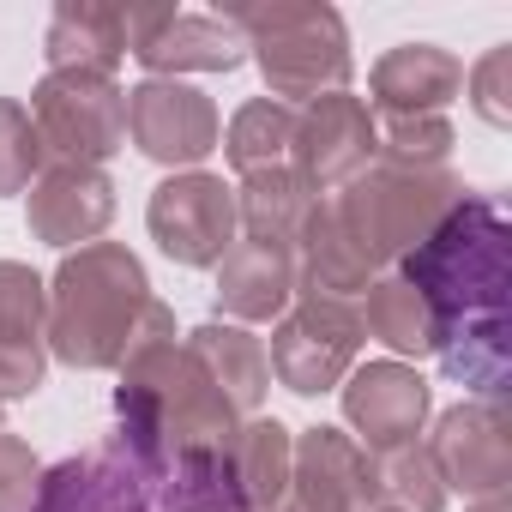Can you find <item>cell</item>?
Masks as SVG:
<instances>
[{"label": "cell", "mask_w": 512, "mask_h": 512, "mask_svg": "<svg viewBox=\"0 0 512 512\" xmlns=\"http://www.w3.org/2000/svg\"><path fill=\"white\" fill-rule=\"evenodd\" d=\"M374 157L398 169H446L452 121L446 115H374Z\"/></svg>", "instance_id": "27"}, {"label": "cell", "mask_w": 512, "mask_h": 512, "mask_svg": "<svg viewBox=\"0 0 512 512\" xmlns=\"http://www.w3.org/2000/svg\"><path fill=\"white\" fill-rule=\"evenodd\" d=\"M31 121L55 163L103 169L127 145V91L109 73H43L31 91Z\"/></svg>", "instance_id": "6"}, {"label": "cell", "mask_w": 512, "mask_h": 512, "mask_svg": "<svg viewBox=\"0 0 512 512\" xmlns=\"http://www.w3.org/2000/svg\"><path fill=\"white\" fill-rule=\"evenodd\" d=\"M151 512H247L235 500L223 446L217 452H199V458H181L175 470H163L151 482Z\"/></svg>", "instance_id": "26"}, {"label": "cell", "mask_w": 512, "mask_h": 512, "mask_svg": "<svg viewBox=\"0 0 512 512\" xmlns=\"http://www.w3.org/2000/svg\"><path fill=\"white\" fill-rule=\"evenodd\" d=\"M314 205H320V199L290 175V163H278V169H260V175H241V193H235V229H247V241H266V247L296 253L302 235H308Z\"/></svg>", "instance_id": "23"}, {"label": "cell", "mask_w": 512, "mask_h": 512, "mask_svg": "<svg viewBox=\"0 0 512 512\" xmlns=\"http://www.w3.org/2000/svg\"><path fill=\"white\" fill-rule=\"evenodd\" d=\"M290 452H296V434L278 422V416H247L229 446H223V464H229V482H235V500L247 512H272L290 488Z\"/></svg>", "instance_id": "22"}, {"label": "cell", "mask_w": 512, "mask_h": 512, "mask_svg": "<svg viewBox=\"0 0 512 512\" xmlns=\"http://www.w3.org/2000/svg\"><path fill=\"white\" fill-rule=\"evenodd\" d=\"M290 133H296V109L278 103V97H253L229 115V133L217 139L223 157L241 169V175H260V169H278L290 157Z\"/></svg>", "instance_id": "25"}, {"label": "cell", "mask_w": 512, "mask_h": 512, "mask_svg": "<svg viewBox=\"0 0 512 512\" xmlns=\"http://www.w3.org/2000/svg\"><path fill=\"white\" fill-rule=\"evenodd\" d=\"M380 506L374 452H362L344 428H308L290 452V488L272 512H368Z\"/></svg>", "instance_id": "13"}, {"label": "cell", "mask_w": 512, "mask_h": 512, "mask_svg": "<svg viewBox=\"0 0 512 512\" xmlns=\"http://www.w3.org/2000/svg\"><path fill=\"white\" fill-rule=\"evenodd\" d=\"M151 302L157 296L133 247L121 241L73 247L49 278V356L85 374L121 368Z\"/></svg>", "instance_id": "2"}, {"label": "cell", "mask_w": 512, "mask_h": 512, "mask_svg": "<svg viewBox=\"0 0 512 512\" xmlns=\"http://www.w3.org/2000/svg\"><path fill=\"white\" fill-rule=\"evenodd\" d=\"M127 55L151 79H175V73H235L247 61V43L223 13L127 7Z\"/></svg>", "instance_id": "11"}, {"label": "cell", "mask_w": 512, "mask_h": 512, "mask_svg": "<svg viewBox=\"0 0 512 512\" xmlns=\"http://www.w3.org/2000/svg\"><path fill=\"white\" fill-rule=\"evenodd\" d=\"M181 344L199 356V368L211 374V386L223 392V404L235 410V422L260 416V404H266V392H272V368H266V344L253 338L247 326L205 320V326H193Z\"/></svg>", "instance_id": "20"}, {"label": "cell", "mask_w": 512, "mask_h": 512, "mask_svg": "<svg viewBox=\"0 0 512 512\" xmlns=\"http://www.w3.org/2000/svg\"><path fill=\"white\" fill-rule=\"evenodd\" d=\"M25 217L49 247H91L115 217V181L91 163H43L25 193Z\"/></svg>", "instance_id": "15"}, {"label": "cell", "mask_w": 512, "mask_h": 512, "mask_svg": "<svg viewBox=\"0 0 512 512\" xmlns=\"http://www.w3.org/2000/svg\"><path fill=\"white\" fill-rule=\"evenodd\" d=\"M398 272L428 296L440 338L446 332H488L506 326V217L488 193H470L428 229V241L416 253H404Z\"/></svg>", "instance_id": "3"}, {"label": "cell", "mask_w": 512, "mask_h": 512, "mask_svg": "<svg viewBox=\"0 0 512 512\" xmlns=\"http://www.w3.org/2000/svg\"><path fill=\"white\" fill-rule=\"evenodd\" d=\"M464 199V181L452 169H398V163H368L356 181L326 193V217L344 229V241L362 253V266L380 278L404 253L428 241V229Z\"/></svg>", "instance_id": "4"}, {"label": "cell", "mask_w": 512, "mask_h": 512, "mask_svg": "<svg viewBox=\"0 0 512 512\" xmlns=\"http://www.w3.org/2000/svg\"><path fill=\"white\" fill-rule=\"evenodd\" d=\"M235 410L223 404V392L211 386V374L199 368V356L187 344H175V314L163 302H151L127 362H121V386H115V452L157 482L163 470H175L181 458L217 452L235 434Z\"/></svg>", "instance_id": "1"}, {"label": "cell", "mask_w": 512, "mask_h": 512, "mask_svg": "<svg viewBox=\"0 0 512 512\" xmlns=\"http://www.w3.org/2000/svg\"><path fill=\"white\" fill-rule=\"evenodd\" d=\"M145 223L175 266H217L235 247V187L223 175L181 169L151 193Z\"/></svg>", "instance_id": "10"}, {"label": "cell", "mask_w": 512, "mask_h": 512, "mask_svg": "<svg viewBox=\"0 0 512 512\" xmlns=\"http://www.w3.org/2000/svg\"><path fill=\"white\" fill-rule=\"evenodd\" d=\"M464 91H470V109H476L488 127H506V121H512V43H494V49L464 73Z\"/></svg>", "instance_id": "30"}, {"label": "cell", "mask_w": 512, "mask_h": 512, "mask_svg": "<svg viewBox=\"0 0 512 512\" xmlns=\"http://www.w3.org/2000/svg\"><path fill=\"white\" fill-rule=\"evenodd\" d=\"M464 512H506V500H482V506H464Z\"/></svg>", "instance_id": "32"}, {"label": "cell", "mask_w": 512, "mask_h": 512, "mask_svg": "<svg viewBox=\"0 0 512 512\" xmlns=\"http://www.w3.org/2000/svg\"><path fill=\"white\" fill-rule=\"evenodd\" d=\"M374 163V109L350 91H326L314 103L296 109V133H290V175L326 199L344 181H356Z\"/></svg>", "instance_id": "9"}, {"label": "cell", "mask_w": 512, "mask_h": 512, "mask_svg": "<svg viewBox=\"0 0 512 512\" xmlns=\"http://www.w3.org/2000/svg\"><path fill=\"white\" fill-rule=\"evenodd\" d=\"M374 482H380V500L398 506V512H446V482L428 458V446H398V452H380L374 458Z\"/></svg>", "instance_id": "28"}, {"label": "cell", "mask_w": 512, "mask_h": 512, "mask_svg": "<svg viewBox=\"0 0 512 512\" xmlns=\"http://www.w3.org/2000/svg\"><path fill=\"white\" fill-rule=\"evenodd\" d=\"M368 512H398V506H386V500H380V506H368Z\"/></svg>", "instance_id": "33"}, {"label": "cell", "mask_w": 512, "mask_h": 512, "mask_svg": "<svg viewBox=\"0 0 512 512\" xmlns=\"http://www.w3.org/2000/svg\"><path fill=\"white\" fill-rule=\"evenodd\" d=\"M374 115H446V103L464 91V61L440 43H398L368 73Z\"/></svg>", "instance_id": "19"}, {"label": "cell", "mask_w": 512, "mask_h": 512, "mask_svg": "<svg viewBox=\"0 0 512 512\" xmlns=\"http://www.w3.org/2000/svg\"><path fill=\"white\" fill-rule=\"evenodd\" d=\"M296 290H302L296 253L266 247V241H235L217 260V290L211 296L229 314V326H260V320H284Z\"/></svg>", "instance_id": "18"}, {"label": "cell", "mask_w": 512, "mask_h": 512, "mask_svg": "<svg viewBox=\"0 0 512 512\" xmlns=\"http://www.w3.org/2000/svg\"><path fill=\"white\" fill-rule=\"evenodd\" d=\"M127 139L139 145V157L163 163V169H199L217 139H223V121H217V103L181 79H145L127 91Z\"/></svg>", "instance_id": "12"}, {"label": "cell", "mask_w": 512, "mask_h": 512, "mask_svg": "<svg viewBox=\"0 0 512 512\" xmlns=\"http://www.w3.org/2000/svg\"><path fill=\"white\" fill-rule=\"evenodd\" d=\"M43 133L19 97H0V193H25L43 175Z\"/></svg>", "instance_id": "29"}, {"label": "cell", "mask_w": 512, "mask_h": 512, "mask_svg": "<svg viewBox=\"0 0 512 512\" xmlns=\"http://www.w3.org/2000/svg\"><path fill=\"white\" fill-rule=\"evenodd\" d=\"M49 374V284L0 260V404L31 398Z\"/></svg>", "instance_id": "16"}, {"label": "cell", "mask_w": 512, "mask_h": 512, "mask_svg": "<svg viewBox=\"0 0 512 512\" xmlns=\"http://www.w3.org/2000/svg\"><path fill=\"white\" fill-rule=\"evenodd\" d=\"M31 512H151V482L115 446H97L43 470Z\"/></svg>", "instance_id": "17"}, {"label": "cell", "mask_w": 512, "mask_h": 512, "mask_svg": "<svg viewBox=\"0 0 512 512\" xmlns=\"http://www.w3.org/2000/svg\"><path fill=\"white\" fill-rule=\"evenodd\" d=\"M362 314L338 296H308L296 290V302L284 308L278 332H272V356L266 368L278 374V386H290L296 398H320L332 386H344V374L356 368L362 350Z\"/></svg>", "instance_id": "7"}, {"label": "cell", "mask_w": 512, "mask_h": 512, "mask_svg": "<svg viewBox=\"0 0 512 512\" xmlns=\"http://www.w3.org/2000/svg\"><path fill=\"white\" fill-rule=\"evenodd\" d=\"M368 302L356 308L362 314V332H374L386 350H392V362H404V356H434L440 350V320H434V308H428V296L392 266V272H380L368 290H362Z\"/></svg>", "instance_id": "24"}, {"label": "cell", "mask_w": 512, "mask_h": 512, "mask_svg": "<svg viewBox=\"0 0 512 512\" xmlns=\"http://www.w3.org/2000/svg\"><path fill=\"white\" fill-rule=\"evenodd\" d=\"M49 73H109L127 61V13L97 7V0H61L49 37H43Z\"/></svg>", "instance_id": "21"}, {"label": "cell", "mask_w": 512, "mask_h": 512, "mask_svg": "<svg viewBox=\"0 0 512 512\" xmlns=\"http://www.w3.org/2000/svg\"><path fill=\"white\" fill-rule=\"evenodd\" d=\"M428 458H434L446 494L458 488L464 506L506 500V488H512V416H506V398H464V404L440 410V422L428 434Z\"/></svg>", "instance_id": "8"}, {"label": "cell", "mask_w": 512, "mask_h": 512, "mask_svg": "<svg viewBox=\"0 0 512 512\" xmlns=\"http://www.w3.org/2000/svg\"><path fill=\"white\" fill-rule=\"evenodd\" d=\"M37 488H43V464L37 452L0 428V512H31L37 506Z\"/></svg>", "instance_id": "31"}, {"label": "cell", "mask_w": 512, "mask_h": 512, "mask_svg": "<svg viewBox=\"0 0 512 512\" xmlns=\"http://www.w3.org/2000/svg\"><path fill=\"white\" fill-rule=\"evenodd\" d=\"M247 55L260 61L266 91L278 103H314L326 91H344L350 79V31L320 0H266V7L223 13Z\"/></svg>", "instance_id": "5"}, {"label": "cell", "mask_w": 512, "mask_h": 512, "mask_svg": "<svg viewBox=\"0 0 512 512\" xmlns=\"http://www.w3.org/2000/svg\"><path fill=\"white\" fill-rule=\"evenodd\" d=\"M344 422L362 434L356 446L362 452H398V446H416L422 422H428V380L410 368V362H362L344 374Z\"/></svg>", "instance_id": "14"}]
</instances>
